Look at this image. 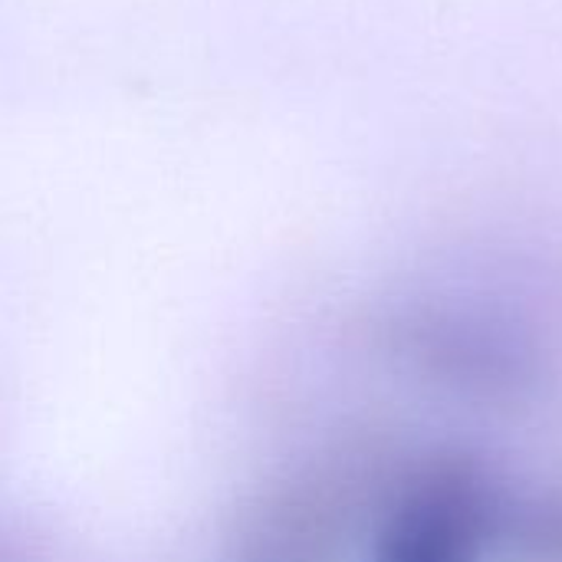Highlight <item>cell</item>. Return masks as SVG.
Listing matches in <instances>:
<instances>
[{"instance_id": "cell-1", "label": "cell", "mask_w": 562, "mask_h": 562, "mask_svg": "<svg viewBox=\"0 0 562 562\" xmlns=\"http://www.w3.org/2000/svg\"><path fill=\"white\" fill-rule=\"evenodd\" d=\"M494 501L468 461L425 468L379 527L372 562H484Z\"/></svg>"}]
</instances>
